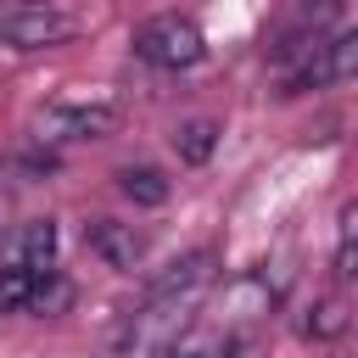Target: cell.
<instances>
[{
	"label": "cell",
	"mask_w": 358,
	"mask_h": 358,
	"mask_svg": "<svg viewBox=\"0 0 358 358\" xmlns=\"http://www.w3.org/2000/svg\"><path fill=\"white\" fill-rule=\"evenodd\" d=\"M78 28H84L78 11H62V6L0 11V45H11V50H50V45H67Z\"/></svg>",
	"instance_id": "3"
},
{
	"label": "cell",
	"mask_w": 358,
	"mask_h": 358,
	"mask_svg": "<svg viewBox=\"0 0 358 358\" xmlns=\"http://www.w3.org/2000/svg\"><path fill=\"white\" fill-rule=\"evenodd\" d=\"M341 330H347V296H341V291L313 296V302H308V319H302V336H308V341H330V336H341Z\"/></svg>",
	"instance_id": "7"
},
{
	"label": "cell",
	"mask_w": 358,
	"mask_h": 358,
	"mask_svg": "<svg viewBox=\"0 0 358 358\" xmlns=\"http://www.w3.org/2000/svg\"><path fill=\"white\" fill-rule=\"evenodd\" d=\"M173 145H179V157H185V162H207V157H213V145H218V123L190 117V123L173 134Z\"/></svg>",
	"instance_id": "10"
},
{
	"label": "cell",
	"mask_w": 358,
	"mask_h": 358,
	"mask_svg": "<svg viewBox=\"0 0 358 358\" xmlns=\"http://www.w3.org/2000/svg\"><path fill=\"white\" fill-rule=\"evenodd\" d=\"M0 218H6V207H0Z\"/></svg>",
	"instance_id": "12"
},
{
	"label": "cell",
	"mask_w": 358,
	"mask_h": 358,
	"mask_svg": "<svg viewBox=\"0 0 358 358\" xmlns=\"http://www.w3.org/2000/svg\"><path fill=\"white\" fill-rule=\"evenodd\" d=\"M6 268H22V274H34V280H50V274H56V224H50V218L22 224L17 252H11Z\"/></svg>",
	"instance_id": "5"
},
{
	"label": "cell",
	"mask_w": 358,
	"mask_h": 358,
	"mask_svg": "<svg viewBox=\"0 0 358 358\" xmlns=\"http://www.w3.org/2000/svg\"><path fill=\"white\" fill-rule=\"evenodd\" d=\"M112 123H117V106H106V101H90V106H45L39 123H34V140L39 145L101 140V134H112Z\"/></svg>",
	"instance_id": "4"
},
{
	"label": "cell",
	"mask_w": 358,
	"mask_h": 358,
	"mask_svg": "<svg viewBox=\"0 0 358 358\" xmlns=\"http://www.w3.org/2000/svg\"><path fill=\"white\" fill-rule=\"evenodd\" d=\"M213 274H218V257H213L207 246H201V252L173 257V263L145 285L140 308L112 330V341H106V352H101V358H145L157 341H168V336L179 330V319L196 308V296L213 285Z\"/></svg>",
	"instance_id": "1"
},
{
	"label": "cell",
	"mask_w": 358,
	"mask_h": 358,
	"mask_svg": "<svg viewBox=\"0 0 358 358\" xmlns=\"http://www.w3.org/2000/svg\"><path fill=\"white\" fill-rule=\"evenodd\" d=\"M352 229H358V207H341V229H336V280H352Z\"/></svg>",
	"instance_id": "11"
},
{
	"label": "cell",
	"mask_w": 358,
	"mask_h": 358,
	"mask_svg": "<svg viewBox=\"0 0 358 358\" xmlns=\"http://www.w3.org/2000/svg\"><path fill=\"white\" fill-rule=\"evenodd\" d=\"M117 185H123V196H129V201H140V207H157V201H168V179H162L151 162H140V168H123V173H117Z\"/></svg>",
	"instance_id": "8"
},
{
	"label": "cell",
	"mask_w": 358,
	"mask_h": 358,
	"mask_svg": "<svg viewBox=\"0 0 358 358\" xmlns=\"http://www.w3.org/2000/svg\"><path fill=\"white\" fill-rule=\"evenodd\" d=\"M90 246L112 263V268H134L140 257H145V235H134V224H117V218H95L90 229Z\"/></svg>",
	"instance_id": "6"
},
{
	"label": "cell",
	"mask_w": 358,
	"mask_h": 358,
	"mask_svg": "<svg viewBox=\"0 0 358 358\" xmlns=\"http://www.w3.org/2000/svg\"><path fill=\"white\" fill-rule=\"evenodd\" d=\"M134 56L151 62V67L179 73V67H196V62L207 56V39H201V28H196L190 17L162 11V17H151V22L134 28Z\"/></svg>",
	"instance_id": "2"
},
{
	"label": "cell",
	"mask_w": 358,
	"mask_h": 358,
	"mask_svg": "<svg viewBox=\"0 0 358 358\" xmlns=\"http://www.w3.org/2000/svg\"><path fill=\"white\" fill-rule=\"evenodd\" d=\"M229 352H235V341L224 330H190L168 347V358H229Z\"/></svg>",
	"instance_id": "9"
}]
</instances>
